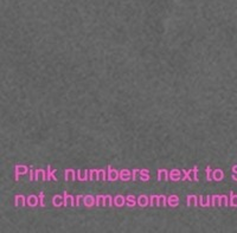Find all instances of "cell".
<instances>
[{
  "instance_id": "obj_1",
  "label": "cell",
  "mask_w": 237,
  "mask_h": 233,
  "mask_svg": "<svg viewBox=\"0 0 237 233\" xmlns=\"http://www.w3.org/2000/svg\"><path fill=\"white\" fill-rule=\"evenodd\" d=\"M120 174H121V180H123V181H128L129 178H131V173L128 171H126V169L121 172Z\"/></svg>"
},
{
  "instance_id": "obj_2",
  "label": "cell",
  "mask_w": 237,
  "mask_h": 233,
  "mask_svg": "<svg viewBox=\"0 0 237 233\" xmlns=\"http://www.w3.org/2000/svg\"><path fill=\"white\" fill-rule=\"evenodd\" d=\"M126 200H127V199H124L123 197H120V195H119V197L115 198V201H114V204L116 205V206H122V205L124 204V201H126Z\"/></svg>"
},
{
  "instance_id": "obj_3",
  "label": "cell",
  "mask_w": 237,
  "mask_h": 233,
  "mask_svg": "<svg viewBox=\"0 0 237 233\" xmlns=\"http://www.w3.org/2000/svg\"><path fill=\"white\" fill-rule=\"evenodd\" d=\"M109 180L112 181V180H115V179H117V172L116 171H114L113 172V169L109 167Z\"/></svg>"
},
{
  "instance_id": "obj_4",
  "label": "cell",
  "mask_w": 237,
  "mask_h": 233,
  "mask_svg": "<svg viewBox=\"0 0 237 233\" xmlns=\"http://www.w3.org/2000/svg\"><path fill=\"white\" fill-rule=\"evenodd\" d=\"M138 204L140 205V206H146L147 205V198L143 195V197H140L138 199Z\"/></svg>"
},
{
  "instance_id": "obj_5",
  "label": "cell",
  "mask_w": 237,
  "mask_h": 233,
  "mask_svg": "<svg viewBox=\"0 0 237 233\" xmlns=\"http://www.w3.org/2000/svg\"><path fill=\"white\" fill-rule=\"evenodd\" d=\"M91 200H93V198L91 197H85L84 198V205H85V206H91V205L94 204Z\"/></svg>"
},
{
  "instance_id": "obj_6",
  "label": "cell",
  "mask_w": 237,
  "mask_h": 233,
  "mask_svg": "<svg viewBox=\"0 0 237 233\" xmlns=\"http://www.w3.org/2000/svg\"><path fill=\"white\" fill-rule=\"evenodd\" d=\"M29 205H31V206H36L37 205V198L36 197H29Z\"/></svg>"
},
{
  "instance_id": "obj_7",
  "label": "cell",
  "mask_w": 237,
  "mask_h": 233,
  "mask_svg": "<svg viewBox=\"0 0 237 233\" xmlns=\"http://www.w3.org/2000/svg\"><path fill=\"white\" fill-rule=\"evenodd\" d=\"M127 200H129V202H127V205L128 206H134L135 205V200H134V198L132 197V195H129V197H127L126 198Z\"/></svg>"
},
{
  "instance_id": "obj_8",
  "label": "cell",
  "mask_w": 237,
  "mask_h": 233,
  "mask_svg": "<svg viewBox=\"0 0 237 233\" xmlns=\"http://www.w3.org/2000/svg\"><path fill=\"white\" fill-rule=\"evenodd\" d=\"M210 174H211V168L208 167L206 168V178H208V181H211V178H210Z\"/></svg>"
},
{
  "instance_id": "obj_9",
  "label": "cell",
  "mask_w": 237,
  "mask_h": 233,
  "mask_svg": "<svg viewBox=\"0 0 237 233\" xmlns=\"http://www.w3.org/2000/svg\"><path fill=\"white\" fill-rule=\"evenodd\" d=\"M43 199H44V193H40V205H42V206H44Z\"/></svg>"
},
{
  "instance_id": "obj_10",
  "label": "cell",
  "mask_w": 237,
  "mask_h": 233,
  "mask_svg": "<svg viewBox=\"0 0 237 233\" xmlns=\"http://www.w3.org/2000/svg\"><path fill=\"white\" fill-rule=\"evenodd\" d=\"M30 175H31V181H33V172H30Z\"/></svg>"
}]
</instances>
